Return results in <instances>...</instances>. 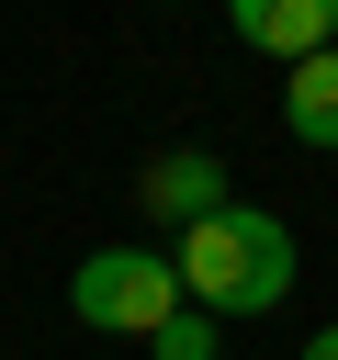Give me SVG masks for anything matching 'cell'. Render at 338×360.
<instances>
[{
	"label": "cell",
	"instance_id": "cell-1",
	"mask_svg": "<svg viewBox=\"0 0 338 360\" xmlns=\"http://www.w3.org/2000/svg\"><path fill=\"white\" fill-rule=\"evenodd\" d=\"M169 270H180V304H203L214 326H225V315H270V304L293 292V225L259 214V202H225V214L180 225Z\"/></svg>",
	"mask_w": 338,
	"mask_h": 360
},
{
	"label": "cell",
	"instance_id": "cell-2",
	"mask_svg": "<svg viewBox=\"0 0 338 360\" xmlns=\"http://www.w3.org/2000/svg\"><path fill=\"white\" fill-rule=\"evenodd\" d=\"M68 315H79L90 338H158V326L180 315V270H169L158 248H90V259L68 270Z\"/></svg>",
	"mask_w": 338,
	"mask_h": 360
},
{
	"label": "cell",
	"instance_id": "cell-3",
	"mask_svg": "<svg viewBox=\"0 0 338 360\" xmlns=\"http://www.w3.org/2000/svg\"><path fill=\"white\" fill-rule=\"evenodd\" d=\"M135 202H146V214L180 236V225L225 214L237 191H225V158H214V146H158V158H146V180H135Z\"/></svg>",
	"mask_w": 338,
	"mask_h": 360
},
{
	"label": "cell",
	"instance_id": "cell-4",
	"mask_svg": "<svg viewBox=\"0 0 338 360\" xmlns=\"http://www.w3.org/2000/svg\"><path fill=\"white\" fill-rule=\"evenodd\" d=\"M225 34L293 68V56H315V45L338 34V0H225Z\"/></svg>",
	"mask_w": 338,
	"mask_h": 360
},
{
	"label": "cell",
	"instance_id": "cell-5",
	"mask_svg": "<svg viewBox=\"0 0 338 360\" xmlns=\"http://www.w3.org/2000/svg\"><path fill=\"white\" fill-rule=\"evenodd\" d=\"M282 135L293 146H338V45L282 68Z\"/></svg>",
	"mask_w": 338,
	"mask_h": 360
},
{
	"label": "cell",
	"instance_id": "cell-6",
	"mask_svg": "<svg viewBox=\"0 0 338 360\" xmlns=\"http://www.w3.org/2000/svg\"><path fill=\"white\" fill-rule=\"evenodd\" d=\"M146 360H225V349H214V315H203V304H180V315L146 338Z\"/></svg>",
	"mask_w": 338,
	"mask_h": 360
},
{
	"label": "cell",
	"instance_id": "cell-7",
	"mask_svg": "<svg viewBox=\"0 0 338 360\" xmlns=\"http://www.w3.org/2000/svg\"><path fill=\"white\" fill-rule=\"evenodd\" d=\"M293 360H338V326H315V338H304V349H293Z\"/></svg>",
	"mask_w": 338,
	"mask_h": 360
},
{
	"label": "cell",
	"instance_id": "cell-8",
	"mask_svg": "<svg viewBox=\"0 0 338 360\" xmlns=\"http://www.w3.org/2000/svg\"><path fill=\"white\" fill-rule=\"evenodd\" d=\"M327 45H338V34H327Z\"/></svg>",
	"mask_w": 338,
	"mask_h": 360
}]
</instances>
